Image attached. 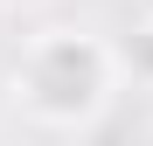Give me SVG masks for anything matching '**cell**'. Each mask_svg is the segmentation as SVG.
<instances>
[{
    "label": "cell",
    "instance_id": "1",
    "mask_svg": "<svg viewBox=\"0 0 153 146\" xmlns=\"http://www.w3.org/2000/svg\"><path fill=\"white\" fill-rule=\"evenodd\" d=\"M49 56H76V42H70V35H42V42L28 49V70H49ZM56 84H76L84 97H105V90H97V77H76V70H63ZM28 97H35L42 111H56V118H76L70 90H49V77H28Z\"/></svg>",
    "mask_w": 153,
    "mask_h": 146
}]
</instances>
